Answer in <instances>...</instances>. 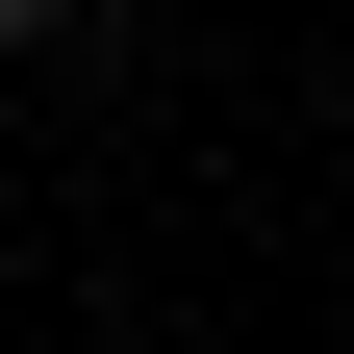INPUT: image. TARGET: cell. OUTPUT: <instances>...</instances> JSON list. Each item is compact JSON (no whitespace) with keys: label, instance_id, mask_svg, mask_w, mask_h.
<instances>
[{"label":"cell","instance_id":"1","mask_svg":"<svg viewBox=\"0 0 354 354\" xmlns=\"http://www.w3.org/2000/svg\"><path fill=\"white\" fill-rule=\"evenodd\" d=\"M0 26H76V0H0Z\"/></svg>","mask_w":354,"mask_h":354}]
</instances>
